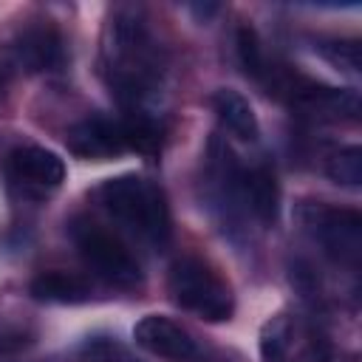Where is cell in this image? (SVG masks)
<instances>
[{
  "label": "cell",
  "instance_id": "obj_1",
  "mask_svg": "<svg viewBox=\"0 0 362 362\" xmlns=\"http://www.w3.org/2000/svg\"><path fill=\"white\" fill-rule=\"evenodd\" d=\"M102 62L116 96L139 110V102L158 76V48L136 8H116L105 25Z\"/></svg>",
  "mask_w": 362,
  "mask_h": 362
},
{
  "label": "cell",
  "instance_id": "obj_2",
  "mask_svg": "<svg viewBox=\"0 0 362 362\" xmlns=\"http://www.w3.org/2000/svg\"><path fill=\"white\" fill-rule=\"evenodd\" d=\"M96 204L133 238L164 246L170 240V206L161 187L141 175H116L96 187Z\"/></svg>",
  "mask_w": 362,
  "mask_h": 362
},
{
  "label": "cell",
  "instance_id": "obj_3",
  "mask_svg": "<svg viewBox=\"0 0 362 362\" xmlns=\"http://www.w3.org/2000/svg\"><path fill=\"white\" fill-rule=\"evenodd\" d=\"M167 288L175 305L206 322H223L235 311V297L229 283L206 260L195 255H181L173 260L167 274Z\"/></svg>",
  "mask_w": 362,
  "mask_h": 362
},
{
  "label": "cell",
  "instance_id": "obj_4",
  "mask_svg": "<svg viewBox=\"0 0 362 362\" xmlns=\"http://www.w3.org/2000/svg\"><path fill=\"white\" fill-rule=\"evenodd\" d=\"M294 221L325 257L356 269L362 255V218L356 209L334 206L325 201H300Z\"/></svg>",
  "mask_w": 362,
  "mask_h": 362
},
{
  "label": "cell",
  "instance_id": "obj_5",
  "mask_svg": "<svg viewBox=\"0 0 362 362\" xmlns=\"http://www.w3.org/2000/svg\"><path fill=\"white\" fill-rule=\"evenodd\" d=\"M263 362H337L325 331L297 311L274 314L260 331Z\"/></svg>",
  "mask_w": 362,
  "mask_h": 362
},
{
  "label": "cell",
  "instance_id": "obj_6",
  "mask_svg": "<svg viewBox=\"0 0 362 362\" xmlns=\"http://www.w3.org/2000/svg\"><path fill=\"white\" fill-rule=\"evenodd\" d=\"M71 240H74L82 263L105 283L130 288L141 280V269H139V260L133 257V252L122 243V238L116 232L105 229L102 223H96L90 218H74Z\"/></svg>",
  "mask_w": 362,
  "mask_h": 362
},
{
  "label": "cell",
  "instance_id": "obj_7",
  "mask_svg": "<svg viewBox=\"0 0 362 362\" xmlns=\"http://www.w3.org/2000/svg\"><path fill=\"white\" fill-rule=\"evenodd\" d=\"M6 178L25 198H45L65 181V164L54 150L23 144L6 156Z\"/></svg>",
  "mask_w": 362,
  "mask_h": 362
},
{
  "label": "cell",
  "instance_id": "obj_8",
  "mask_svg": "<svg viewBox=\"0 0 362 362\" xmlns=\"http://www.w3.org/2000/svg\"><path fill=\"white\" fill-rule=\"evenodd\" d=\"M68 150L79 158L105 161L124 150H133V133L127 119H110V116H85L76 124L68 127Z\"/></svg>",
  "mask_w": 362,
  "mask_h": 362
},
{
  "label": "cell",
  "instance_id": "obj_9",
  "mask_svg": "<svg viewBox=\"0 0 362 362\" xmlns=\"http://www.w3.org/2000/svg\"><path fill=\"white\" fill-rule=\"evenodd\" d=\"M133 339L139 348H144L153 356H161L167 362H195L201 359V348L195 342V337L178 325L170 317L161 314H147L136 322L133 328Z\"/></svg>",
  "mask_w": 362,
  "mask_h": 362
},
{
  "label": "cell",
  "instance_id": "obj_10",
  "mask_svg": "<svg viewBox=\"0 0 362 362\" xmlns=\"http://www.w3.org/2000/svg\"><path fill=\"white\" fill-rule=\"evenodd\" d=\"M11 51H14V62L28 74H48L62 68L65 62L62 34L48 20H34L25 28H20Z\"/></svg>",
  "mask_w": 362,
  "mask_h": 362
},
{
  "label": "cell",
  "instance_id": "obj_11",
  "mask_svg": "<svg viewBox=\"0 0 362 362\" xmlns=\"http://www.w3.org/2000/svg\"><path fill=\"white\" fill-rule=\"evenodd\" d=\"M212 110L232 136H238L240 141H249V144L257 141L260 124H257V116H255L252 105L246 102V96H240L232 88H221L212 93Z\"/></svg>",
  "mask_w": 362,
  "mask_h": 362
},
{
  "label": "cell",
  "instance_id": "obj_12",
  "mask_svg": "<svg viewBox=\"0 0 362 362\" xmlns=\"http://www.w3.org/2000/svg\"><path fill=\"white\" fill-rule=\"evenodd\" d=\"M31 294L34 300L42 303H62V305H74V303H85L90 297V286L71 274V272H42L31 280Z\"/></svg>",
  "mask_w": 362,
  "mask_h": 362
},
{
  "label": "cell",
  "instance_id": "obj_13",
  "mask_svg": "<svg viewBox=\"0 0 362 362\" xmlns=\"http://www.w3.org/2000/svg\"><path fill=\"white\" fill-rule=\"evenodd\" d=\"M235 45H238V57H240L243 71H246L252 79L266 82V76H269L272 68H269L266 51H263V45H260L255 28H252V25H240V28H238V37H235Z\"/></svg>",
  "mask_w": 362,
  "mask_h": 362
},
{
  "label": "cell",
  "instance_id": "obj_14",
  "mask_svg": "<svg viewBox=\"0 0 362 362\" xmlns=\"http://www.w3.org/2000/svg\"><path fill=\"white\" fill-rule=\"evenodd\" d=\"M325 173L331 175V181H337L348 189H356L362 184V150L356 144L334 150L325 161Z\"/></svg>",
  "mask_w": 362,
  "mask_h": 362
},
{
  "label": "cell",
  "instance_id": "obj_15",
  "mask_svg": "<svg viewBox=\"0 0 362 362\" xmlns=\"http://www.w3.org/2000/svg\"><path fill=\"white\" fill-rule=\"evenodd\" d=\"M82 362H139L119 339L113 337H90L79 348Z\"/></svg>",
  "mask_w": 362,
  "mask_h": 362
},
{
  "label": "cell",
  "instance_id": "obj_16",
  "mask_svg": "<svg viewBox=\"0 0 362 362\" xmlns=\"http://www.w3.org/2000/svg\"><path fill=\"white\" fill-rule=\"evenodd\" d=\"M317 48L337 68H342L348 74H356L359 71V42L356 40H325Z\"/></svg>",
  "mask_w": 362,
  "mask_h": 362
},
{
  "label": "cell",
  "instance_id": "obj_17",
  "mask_svg": "<svg viewBox=\"0 0 362 362\" xmlns=\"http://www.w3.org/2000/svg\"><path fill=\"white\" fill-rule=\"evenodd\" d=\"M6 85H8V68H6V62L0 59V96L6 93Z\"/></svg>",
  "mask_w": 362,
  "mask_h": 362
}]
</instances>
